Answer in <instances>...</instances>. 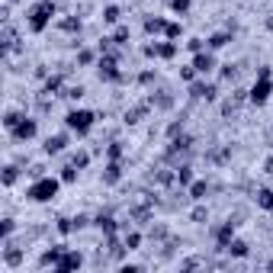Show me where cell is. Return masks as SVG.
Instances as JSON below:
<instances>
[{"mask_svg": "<svg viewBox=\"0 0 273 273\" xmlns=\"http://www.w3.org/2000/svg\"><path fill=\"white\" fill-rule=\"evenodd\" d=\"M113 42L125 45V42H129V29H125V26H119V29H116V39H113Z\"/></svg>", "mask_w": 273, "mask_h": 273, "instance_id": "1f68e13d", "label": "cell"}, {"mask_svg": "<svg viewBox=\"0 0 273 273\" xmlns=\"http://www.w3.org/2000/svg\"><path fill=\"white\" fill-rule=\"evenodd\" d=\"M180 129H183V122H171V129H167V135H171V138H174V135H177Z\"/></svg>", "mask_w": 273, "mask_h": 273, "instance_id": "ab89813d", "label": "cell"}, {"mask_svg": "<svg viewBox=\"0 0 273 273\" xmlns=\"http://www.w3.org/2000/svg\"><path fill=\"white\" fill-rule=\"evenodd\" d=\"M190 3H193V0H167V7H171L174 13H180V16L190 10Z\"/></svg>", "mask_w": 273, "mask_h": 273, "instance_id": "44dd1931", "label": "cell"}, {"mask_svg": "<svg viewBox=\"0 0 273 273\" xmlns=\"http://www.w3.org/2000/svg\"><path fill=\"white\" fill-rule=\"evenodd\" d=\"M87 161H90L87 155H74V167H87Z\"/></svg>", "mask_w": 273, "mask_h": 273, "instance_id": "74e56055", "label": "cell"}, {"mask_svg": "<svg viewBox=\"0 0 273 273\" xmlns=\"http://www.w3.org/2000/svg\"><path fill=\"white\" fill-rule=\"evenodd\" d=\"M119 155H122V148H119V141H116V145H109V157H119Z\"/></svg>", "mask_w": 273, "mask_h": 273, "instance_id": "60d3db41", "label": "cell"}, {"mask_svg": "<svg viewBox=\"0 0 273 273\" xmlns=\"http://www.w3.org/2000/svg\"><path fill=\"white\" fill-rule=\"evenodd\" d=\"M64 148H68V135H48L45 145H42V151H45V155H61Z\"/></svg>", "mask_w": 273, "mask_h": 273, "instance_id": "8fae6325", "label": "cell"}, {"mask_svg": "<svg viewBox=\"0 0 273 273\" xmlns=\"http://www.w3.org/2000/svg\"><path fill=\"white\" fill-rule=\"evenodd\" d=\"M164 36H167V39H180V36H183V26H180V23H167V32H164Z\"/></svg>", "mask_w": 273, "mask_h": 273, "instance_id": "484cf974", "label": "cell"}, {"mask_svg": "<svg viewBox=\"0 0 273 273\" xmlns=\"http://www.w3.org/2000/svg\"><path fill=\"white\" fill-rule=\"evenodd\" d=\"M145 55L148 58H174L177 55V42H151V45H145Z\"/></svg>", "mask_w": 273, "mask_h": 273, "instance_id": "5b68a950", "label": "cell"}, {"mask_svg": "<svg viewBox=\"0 0 273 273\" xmlns=\"http://www.w3.org/2000/svg\"><path fill=\"white\" fill-rule=\"evenodd\" d=\"M122 180V167L116 164V157L106 164V171H103V183H119Z\"/></svg>", "mask_w": 273, "mask_h": 273, "instance_id": "4fadbf2b", "label": "cell"}, {"mask_svg": "<svg viewBox=\"0 0 273 273\" xmlns=\"http://www.w3.org/2000/svg\"><path fill=\"white\" fill-rule=\"evenodd\" d=\"M97 228H103L106 234L116 232V222H113V215H97Z\"/></svg>", "mask_w": 273, "mask_h": 273, "instance_id": "ffe728a7", "label": "cell"}, {"mask_svg": "<svg viewBox=\"0 0 273 273\" xmlns=\"http://www.w3.org/2000/svg\"><path fill=\"white\" fill-rule=\"evenodd\" d=\"M234 225H238V222H232V218H228V222H222V225L215 228V244H218L222 251L232 244V238H234Z\"/></svg>", "mask_w": 273, "mask_h": 273, "instance_id": "ba28073f", "label": "cell"}, {"mask_svg": "<svg viewBox=\"0 0 273 273\" xmlns=\"http://www.w3.org/2000/svg\"><path fill=\"white\" fill-rule=\"evenodd\" d=\"M61 29L64 32H80V20L78 16H68V20H61Z\"/></svg>", "mask_w": 273, "mask_h": 273, "instance_id": "603a6c76", "label": "cell"}, {"mask_svg": "<svg viewBox=\"0 0 273 273\" xmlns=\"http://www.w3.org/2000/svg\"><path fill=\"white\" fill-rule=\"evenodd\" d=\"M68 100H80V97H84V87H68Z\"/></svg>", "mask_w": 273, "mask_h": 273, "instance_id": "d6a6232c", "label": "cell"}, {"mask_svg": "<svg viewBox=\"0 0 273 273\" xmlns=\"http://www.w3.org/2000/svg\"><path fill=\"white\" fill-rule=\"evenodd\" d=\"M196 74H199V71H196L193 64H190V68H180V78H183V80H190V84L196 80Z\"/></svg>", "mask_w": 273, "mask_h": 273, "instance_id": "f1b7e54d", "label": "cell"}, {"mask_svg": "<svg viewBox=\"0 0 273 273\" xmlns=\"http://www.w3.org/2000/svg\"><path fill=\"white\" fill-rule=\"evenodd\" d=\"M206 193H209V183H206V180H193V183H190V196H193L196 203L206 199Z\"/></svg>", "mask_w": 273, "mask_h": 273, "instance_id": "9a60e30c", "label": "cell"}, {"mask_svg": "<svg viewBox=\"0 0 273 273\" xmlns=\"http://www.w3.org/2000/svg\"><path fill=\"white\" fill-rule=\"evenodd\" d=\"M10 135H13L16 141H29L32 135H36V119H26V116H23L20 122H16V129H13Z\"/></svg>", "mask_w": 273, "mask_h": 273, "instance_id": "9c48e42d", "label": "cell"}, {"mask_svg": "<svg viewBox=\"0 0 273 273\" xmlns=\"http://www.w3.org/2000/svg\"><path fill=\"white\" fill-rule=\"evenodd\" d=\"M234 74H238V68H234V64H222V80H232Z\"/></svg>", "mask_w": 273, "mask_h": 273, "instance_id": "4dcf8cb0", "label": "cell"}, {"mask_svg": "<svg viewBox=\"0 0 273 273\" xmlns=\"http://www.w3.org/2000/svg\"><path fill=\"white\" fill-rule=\"evenodd\" d=\"M228 42H232V32H215V36H209V42H206V45L215 52V48H225Z\"/></svg>", "mask_w": 273, "mask_h": 273, "instance_id": "e0dca14e", "label": "cell"}, {"mask_svg": "<svg viewBox=\"0 0 273 273\" xmlns=\"http://www.w3.org/2000/svg\"><path fill=\"white\" fill-rule=\"evenodd\" d=\"M78 180V171H74V164L71 167H61V183H74Z\"/></svg>", "mask_w": 273, "mask_h": 273, "instance_id": "83f0119b", "label": "cell"}, {"mask_svg": "<svg viewBox=\"0 0 273 273\" xmlns=\"http://www.w3.org/2000/svg\"><path fill=\"white\" fill-rule=\"evenodd\" d=\"M190 94L196 97V100H215L218 97V87L215 84H203V80H193V84H190Z\"/></svg>", "mask_w": 273, "mask_h": 273, "instance_id": "8992f818", "label": "cell"}, {"mask_svg": "<svg viewBox=\"0 0 273 273\" xmlns=\"http://www.w3.org/2000/svg\"><path fill=\"white\" fill-rule=\"evenodd\" d=\"M58 190H61V177H39L26 190V199H32V203H52L58 196Z\"/></svg>", "mask_w": 273, "mask_h": 273, "instance_id": "7a4b0ae2", "label": "cell"}, {"mask_svg": "<svg viewBox=\"0 0 273 273\" xmlns=\"http://www.w3.org/2000/svg\"><path fill=\"white\" fill-rule=\"evenodd\" d=\"M13 228H16L13 218H3V238H7V234H13Z\"/></svg>", "mask_w": 273, "mask_h": 273, "instance_id": "e575fe53", "label": "cell"}, {"mask_svg": "<svg viewBox=\"0 0 273 273\" xmlns=\"http://www.w3.org/2000/svg\"><path fill=\"white\" fill-rule=\"evenodd\" d=\"M119 16H122L119 7H106V10H103V20H106V23H119Z\"/></svg>", "mask_w": 273, "mask_h": 273, "instance_id": "4316f807", "label": "cell"}, {"mask_svg": "<svg viewBox=\"0 0 273 273\" xmlns=\"http://www.w3.org/2000/svg\"><path fill=\"white\" fill-rule=\"evenodd\" d=\"M267 29H273V16H270V20H267Z\"/></svg>", "mask_w": 273, "mask_h": 273, "instance_id": "7bdbcfd3", "label": "cell"}, {"mask_svg": "<svg viewBox=\"0 0 273 273\" xmlns=\"http://www.w3.org/2000/svg\"><path fill=\"white\" fill-rule=\"evenodd\" d=\"M20 119H23V116H20V113H13V109H10L7 116H3V129H7V132H13V129H16V122H20Z\"/></svg>", "mask_w": 273, "mask_h": 273, "instance_id": "7402d4cb", "label": "cell"}, {"mask_svg": "<svg viewBox=\"0 0 273 273\" xmlns=\"http://www.w3.org/2000/svg\"><path fill=\"white\" fill-rule=\"evenodd\" d=\"M80 264H84V257H80L78 251H64V254H61V260L55 264V270H58V273H68V270H78Z\"/></svg>", "mask_w": 273, "mask_h": 273, "instance_id": "52a82bcc", "label": "cell"}, {"mask_svg": "<svg viewBox=\"0 0 273 273\" xmlns=\"http://www.w3.org/2000/svg\"><path fill=\"white\" fill-rule=\"evenodd\" d=\"M20 257H23L20 251H7V264H20Z\"/></svg>", "mask_w": 273, "mask_h": 273, "instance_id": "d590c367", "label": "cell"}, {"mask_svg": "<svg viewBox=\"0 0 273 273\" xmlns=\"http://www.w3.org/2000/svg\"><path fill=\"white\" fill-rule=\"evenodd\" d=\"M55 90H61V78H48L45 80V94H55Z\"/></svg>", "mask_w": 273, "mask_h": 273, "instance_id": "f546056e", "label": "cell"}, {"mask_svg": "<svg viewBox=\"0 0 273 273\" xmlns=\"http://www.w3.org/2000/svg\"><path fill=\"white\" fill-rule=\"evenodd\" d=\"M267 174H273V157H270V161H267Z\"/></svg>", "mask_w": 273, "mask_h": 273, "instance_id": "b9f144b4", "label": "cell"}, {"mask_svg": "<svg viewBox=\"0 0 273 273\" xmlns=\"http://www.w3.org/2000/svg\"><path fill=\"white\" fill-rule=\"evenodd\" d=\"M52 16H55V3L52 0H36L29 10H26V26H29V32H45L48 23H52Z\"/></svg>", "mask_w": 273, "mask_h": 273, "instance_id": "6da1fadb", "label": "cell"}, {"mask_svg": "<svg viewBox=\"0 0 273 273\" xmlns=\"http://www.w3.org/2000/svg\"><path fill=\"white\" fill-rule=\"evenodd\" d=\"M177 183L180 187H190V183H193V167H190V164L177 167Z\"/></svg>", "mask_w": 273, "mask_h": 273, "instance_id": "ac0fdd59", "label": "cell"}, {"mask_svg": "<svg viewBox=\"0 0 273 273\" xmlns=\"http://www.w3.org/2000/svg\"><path fill=\"white\" fill-rule=\"evenodd\" d=\"M203 45H206L203 39H190V42H187V48H190V52H203Z\"/></svg>", "mask_w": 273, "mask_h": 273, "instance_id": "836d02e7", "label": "cell"}, {"mask_svg": "<svg viewBox=\"0 0 273 273\" xmlns=\"http://www.w3.org/2000/svg\"><path fill=\"white\" fill-rule=\"evenodd\" d=\"M145 32H148V36L167 32V20H161V16H148V20H145Z\"/></svg>", "mask_w": 273, "mask_h": 273, "instance_id": "5bb4252c", "label": "cell"}, {"mask_svg": "<svg viewBox=\"0 0 273 273\" xmlns=\"http://www.w3.org/2000/svg\"><path fill=\"white\" fill-rule=\"evenodd\" d=\"M228 254L232 257H248V241H241V238H232V244H228Z\"/></svg>", "mask_w": 273, "mask_h": 273, "instance_id": "2e32d148", "label": "cell"}, {"mask_svg": "<svg viewBox=\"0 0 273 273\" xmlns=\"http://www.w3.org/2000/svg\"><path fill=\"white\" fill-rule=\"evenodd\" d=\"M138 244H141V234H138V232H129V234H125V248H129V251H138Z\"/></svg>", "mask_w": 273, "mask_h": 273, "instance_id": "d4e9b609", "label": "cell"}, {"mask_svg": "<svg viewBox=\"0 0 273 273\" xmlns=\"http://www.w3.org/2000/svg\"><path fill=\"white\" fill-rule=\"evenodd\" d=\"M94 122H97V116L90 109H71L68 116H64V125H68L71 132H78V135H87L94 129Z\"/></svg>", "mask_w": 273, "mask_h": 273, "instance_id": "277c9868", "label": "cell"}, {"mask_svg": "<svg viewBox=\"0 0 273 273\" xmlns=\"http://www.w3.org/2000/svg\"><path fill=\"white\" fill-rule=\"evenodd\" d=\"M270 94H273L270 68H260V71H257V80H254V87H251V94H248V100L254 103V106H264V103L270 100Z\"/></svg>", "mask_w": 273, "mask_h": 273, "instance_id": "3957f363", "label": "cell"}, {"mask_svg": "<svg viewBox=\"0 0 273 273\" xmlns=\"http://www.w3.org/2000/svg\"><path fill=\"white\" fill-rule=\"evenodd\" d=\"M257 203L264 206V209H270V212H273V190H260V196H257Z\"/></svg>", "mask_w": 273, "mask_h": 273, "instance_id": "cb8c5ba5", "label": "cell"}, {"mask_svg": "<svg viewBox=\"0 0 273 273\" xmlns=\"http://www.w3.org/2000/svg\"><path fill=\"white\" fill-rule=\"evenodd\" d=\"M193 68L199 71V74H209V71L215 68V55H212V48H209V52H196V58H193Z\"/></svg>", "mask_w": 273, "mask_h": 273, "instance_id": "30bf717a", "label": "cell"}, {"mask_svg": "<svg viewBox=\"0 0 273 273\" xmlns=\"http://www.w3.org/2000/svg\"><path fill=\"white\" fill-rule=\"evenodd\" d=\"M78 61H80V64H90V61H94V55H90V52H80Z\"/></svg>", "mask_w": 273, "mask_h": 273, "instance_id": "f35d334b", "label": "cell"}, {"mask_svg": "<svg viewBox=\"0 0 273 273\" xmlns=\"http://www.w3.org/2000/svg\"><path fill=\"white\" fill-rule=\"evenodd\" d=\"M97 68H100V78H106V80H122V74L116 71V58H113V55H109V58H103Z\"/></svg>", "mask_w": 273, "mask_h": 273, "instance_id": "7c38bea8", "label": "cell"}, {"mask_svg": "<svg viewBox=\"0 0 273 273\" xmlns=\"http://www.w3.org/2000/svg\"><path fill=\"white\" fill-rule=\"evenodd\" d=\"M16 177H20V167H13V164H7L3 167V187H13Z\"/></svg>", "mask_w": 273, "mask_h": 273, "instance_id": "d6986e66", "label": "cell"}, {"mask_svg": "<svg viewBox=\"0 0 273 273\" xmlns=\"http://www.w3.org/2000/svg\"><path fill=\"white\" fill-rule=\"evenodd\" d=\"M206 218H209V212H206V209H196L193 212V222H206Z\"/></svg>", "mask_w": 273, "mask_h": 273, "instance_id": "8d00e7d4", "label": "cell"}]
</instances>
